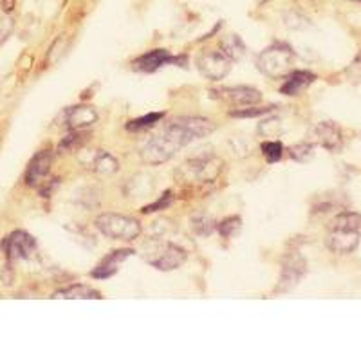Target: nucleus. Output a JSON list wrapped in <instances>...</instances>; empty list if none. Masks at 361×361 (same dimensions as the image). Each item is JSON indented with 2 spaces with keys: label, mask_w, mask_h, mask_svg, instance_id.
<instances>
[{
  "label": "nucleus",
  "mask_w": 361,
  "mask_h": 361,
  "mask_svg": "<svg viewBox=\"0 0 361 361\" xmlns=\"http://www.w3.org/2000/svg\"><path fill=\"white\" fill-rule=\"evenodd\" d=\"M51 298L54 300H94V298H102L96 289L89 288V286H83V283H74V286H69L66 289H60V291L53 293Z\"/></svg>",
  "instance_id": "18"
},
{
  "label": "nucleus",
  "mask_w": 361,
  "mask_h": 361,
  "mask_svg": "<svg viewBox=\"0 0 361 361\" xmlns=\"http://www.w3.org/2000/svg\"><path fill=\"white\" fill-rule=\"evenodd\" d=\"M354 2H361V0H354Z\"/></svg>",
  "instance_id": "33"
},
{
  "label": "nucleus",
  "mask_w": 361,
  "mask_h": 361,
  "mask_svg": "<svg viewBox=\"0 0 361 361\" xmlns=\"http://www.w3.org/2000/svg\"><path fill=\"white\" fill-rule=\"evenodd\" d=\"M266 128L269 130V134H267V135H271L275 130H279V128H280L279 118H271V119H266V121H262V123H260V127H259V132L266 130Z\"/></svg>",
  "instance_id": "31"
},
{
  "label": "nucleus",
  "mask_w": 361,
  "mask_h": 361,
  "mask_svg": "<svg viewBox=\"0 0 361 361\" xmlns=\"http://www.w3.org/2000/svg\"><path fill=\"white\" fill-rule=\"evenodd\" d=\"M2 250L9 260H27L37 253L38 244L33 235L24 230H17L4 238Z\"/></svg>",
  "instance_id": "6"
},
{
  "label": "nucleus",
  "mask_w": 361,
  "mask_h": 361,
  "mask_svg": "<svg viewBox=\"0 0 361 361\" xmlns=\"http://www.w3.org/2000/svg\"><path fill=\"white\" fill-rule=\"evenodd\" d=\"M262 154L267 163H279L283 157V145L280 141H266L262 143Z\"/></svg>",
  "instance_id": "26"
},
{
  "label": "nucleus",
  "mask_w": 361,
  "mask_h": 361,
  "mask_svg": "<svg viewBox=\"0 0 361 361\" xmlns=\"http://www.w3.org/2000/svg\"><path fill=\"white\" fill-rule=\"evenodd\" d=\"M192 230L197 235H201V237H209V235L217 230V224L208 215H195L192 219Z\"/></svg>",
  "instance_id": "23"
},
{
  "label": "nucleus",
  "mask_w": 361,
  "mask_h": 361,
  "mask_svg": "<svg viewBox=\"0 0 361 361\" xmlns=\"http://www.w3.org/2000/svg\"><path fill=\"white\" fill-rule=\"evenodd\" d=\"M275 107H255L250 105V109H235L230 112L231 118H260V116L271 114Z\"/></svg>",
  "instance_id": "27"
},
{
  "label": "nucleus",
  "mask_w": 361,
  "mask_h": 361,
  "mask_svg": "<svg viewBox=\"0 0 361 361\" xmlns=\"http://www.w3.org/2000/svg\"><path fill=\"white\" fill-rule=\"evenodd\" d=\"M314 141L329 152H340L343 147V134L334 121H322L312 128Z\"/></svg>",
  "instance_id": "11"
},
{
  "label": "nucleus",
  "mask_w": 361,
  "mask_h": 361,
  "mask_svg": "<svg viewBox=\"0 0 361 361\" xmlns=\"http://www.w3.org/2000/svg\"><path fill=\"white\" fill-rule=\"evenodd\" d=\"M166 63H173L177 67H186V56H172L166 49H154L141 54L137 60H134V69L141 73H156Z\"/></svg>",
  "instance_id": "9"
},
{
  "label": "nucleus",
  "mask_w": 361,
  "mask_h": 361,
  "mask_svg": "<svg viewBox=\"0 0 361 361\" xmlns=\"http://www.w3.org/2000/svg\"><path fill=\"white\" fill-rule=\"evenodd\" d=\"M222 169V163L214 156L195 157V159L186 161L185 166L180 169L183 176L193 183H208L219 176Z\"/></svg>",
  "instance_id": "8"
},
{
  "label": "nucleus",
  "mask_w": 361,
  "mask_h": 361,
  "mask_svg": "<svg viewBox=\"0 0 361 361\" xmlns=\"http://www.w3.org/2000/svg\"><path fill=\"white\" fill-rule=\"evenodd\" d=\"M98 121V112L89 105H76L66 111V127L69 130H85Z\"/></svg>",
  "instance_id": "15"
},
{
  "label": "nucleus",
  "mask_w": 361,
  "mask_h": 361,
  "mask_svg": "<svg viewBox=\"0 0 361 361\" xmlns=\"http://www.w3.org/2000/svg\"><path fill=\"white\" fill-rule=\"evenodd\" d=\"M231 60L221 51H202L197 56V69L212 82L224 80L231 71Z\"/></svg>",
  "instance_id": "4"
},
{
  "label": "nucleus",
  "mask_w": 361,
  "mask_h": 361,
  "mask_svg": "<svg viewBox=\"0 0 361 361\" xmlns=\"http://www.w3.org/2000/svg\"><path fill=\"white\" fill-rule=\"evenodd\" d=\"M51 164H53V154L49 150H42L29 161V166L25 170L27 186H40L42 180L51 172Z\"/></svg>",
  "instance_id": "14"
},
{
  "label": "nucleus",
  "mask_w": 361,
  "mask_h": 361,
  "mask_svg": "<svg viewBox=\"0 0 361 361\" xmlns=\"http://www.w3.org/2000/svg\"><path fill=\"white\" fill-rule=\"evenodd\" d=\"M325 246L336 255H349L356 251L360 246V231H343V230H329Z\"/></svg>",
  "instance_id": "12"
},
{
  "label": "nucleus",
  "mask_w": 361,
  "mask_h": 361,
  "mask_svg": "<svg viewBox=\"0 0 361 361\" xmlns=\"http://www.w3.org/2000/svg\"><path fill=\"white\" fill-rule=\"evenodd\" d=\"M134 250H116L112 253H109L105 259H102V262L90 271V276L96 280H107L111 276H114L119 271V264L125 262L127 259H130L134 255Z\"/></svg>",
  "instance_id": "13"
},
{
  "label": "nucleus",
  "mask_w": 361,
  "mask_h": 361,
  "mask_svg": "<svg viewBox=\"0 0 361 361\" xmlns=\"http://www.w3.org/2000/svg\"><path fill=\"white\" fill-rule=\"evenodd\" d=\"M85 164L87 169L92 170L94 173H99V176H111L119 170L118 159L107 150H92L85 157Z\"/></svg>",
  "instance_id": "16"
},
{
  "label": "nucleus",
  "mask_w": 361,
  "mask_h": 361,
  "mask_svg": "<svg viewBox=\"0 0 361 361\" xmlns=\"http://www.w3.org/2000/svg\"><path fill=\"white\" fill-rule=\"evenodd\" d=\"M221 53H224L231 62H238L246 56V45L238 35H228L221 40Z\"/></svg>",
  "instance_id": "19"
},
{
  "label": "nucleus",
  "mask_w": 361,
  "mask_h": 361,
  "mask_svg": "<svg viewBox=\"0 0 361 361\" xmlns=\"http://www.w3.org/2000/svg\"><path fill=\"white\" fill-rule=\"evenodd\" d=\"M329 230L343 231H360L361 230V214L357 212H341L331 221Z\"/></svg>",
  "instance_id": "20"
},
{
  "label": "nucleus",
  "mask_w": 361,
  "mask_h": 361,
  "mask_svg": "<svg viewBox=\"0 0 361 361\" xmlns=\"http://www.w3.org/2000/svg\"><path fill=\"white\" fill-rule=\"evenodd\" d=\"M262 2H266V0H262Z\"/></svg>",
  "instance_id": "34"
},
{
  "label": "nucleus",
  "mask_w": 361,
  "mask_h": 361,
  "mask_svg": "<svg viewBox=\"0 0 361 361\" xmlns=\"http://www.w3.org/2000/svg\"><path fill=\"white\" fill-rule=\"evenodd\" d=\"M243 228V219L238 217V215H231V217L224 219L221 224H217V230L219 233L222 235L224 238H231L240 231Z\"/></svg>",
  "instance_id": "24"
},
{
  "label": "nucleus",
  "mask_w": 361,
  "mask_h": 361,
  "mask_svg": "<svg viewBox=\"0 0 361 361\" xmlns=\"http://www.w3.org/2000/svg\"><path fill=\"white\" fill-rule=\"evenodd\" d=\"M295 51L283 42H275L257 56V67L264 76L271 80H279L288 76L295 66Z\"/></svg>",
  "instance_id": "2"
},
{
  "label": "nucleus",
  "mask_w": 361,
  "mask_h": 361,
  "mask_svg": "<svg viewBox=\"0 0 361 361\" xmlns=\"http://www.w3.org/2000/svg\"><path fill=\"white\" fill-rule=\"evenodd\" d=\"M289 156L291 159L298 161V163H307L314 156V145L311 143H298L295 147L289 148Z\"/></svg>",
  "instance_id": "25"
},
{
  "label": "nucleus",
  "mask_w": 361,
  "mask_h": 361,
  "mask_svg": "<svg viewBox=\"0 0 361 361\" xmlns=\"http://www.w3.org/2000/svg\"><path fill=\"white\" fill-rule=\"evenodd\" d=\"M13 27H15V22H13L11 18L9 17L0 18V47H2V45H4V42L11 37Z\"/></svg>",
  "instance_id": "30"
},
{
  "label": "nucleus",
  "mask_w": 361,
  "mask_h": 361,
  "mask_svg": "<svg viewBox=\"0 0 361 361\" xmlns=\"http://www.w3.org/2000/svg\"><path fill=\"white\" fill-rule=\"evenodd\" d=\"M212 94L215 98H221L224 102L231 103L233 107H250V105H257L262 102V94L259 89L250 85H235V87H224V89L214 90Z\"/></svg>",
  "instance_id": "10"
},
{
  "label": "nucleus",
  "mask_w": 361,
  "mask_h": 361,
  "mask_svg": "<svg viewBox=\"0 0 361 361\" xmlns=\"http://www.w3.org/2000/svg\"><path fill=\"white\" fill-rule=\"evenodd\" d=\"M173 202V193L170 192H164L156 202L152 204H148L143 208V214H154V212H161V209H169V206Z\"/></svg>",
  "instance_id": "28"
},
{
  "label": "nucleus",
  "mask_w": 361,
  "mask_h": 361,
  "mask_svg": "<svg viewBox=\"0 0 361 361\" xmlns=\"http://www.w3.org/2000/svg\"><path fill=\"white\" fill-rule=\"evenodd\" d=\"M305 271H307V262L300 253H289L286 255V259L282 260V273H280L279 286H276V293L291 291L300 283V280L304 279Z\"/></svg>",
  "instance_id": "7"
},
{
  "label": "nucleus",
  "mask_w": 361,
  "mask_h": 361,
  "mask_svg": "<svg viewBox=\"0 0 361 361\" xmlns=\"http://www.w3.org/2000/svg\"><path fill=\"white\" fill-rule=\"evenodd\" d=\"M345 74H347V78H349L353 83H361V51L356 54L353 63L347 67Z\"/></svg>",
  "instance_id": "29"
},
{
  "label": "nucleus",
  "mask_w": 361,
  "mask_h": 361,
  "mask_svg": "<svg viewBox=\"0 0 361 361\" xmlns=\"http://www.w3.org/2000/svg\"><path fill=\"white\" fill-rule=\"evenodd\" d=\"M15 2H17V0H0L2 9H4L6 13H11L13 9H15Z\"/></svg>",
  "instance_id": "32"
},
{
  "label": "nucleus",
  "mask_w": 361,
  "mask_h": 361,
  "mask_svg": "<svg viewBox=\"0 0 361 361\" xmlns=\"http://www.w3.org/2000/svg\"><path fill=\"white\" fill-rule=\"evenodd\" d=\"M96 228L102 231L105 237L114 238V240H134L140 237L141 224L134 217L119 214H103L96 219Z\"/></svg>",
  "instance_id": "3"
},
{
  "label": "nucleus",
  "mask_w": 361,
  "mask_h": 361,
  "mask_svg": "<svg viewBox=\"0 0 361 361\" xmlns=\"http://www.w3.org/2000/svg\"><path fill=\"white\" fill-rule=\"evenodd\" d=\"M215 130L214 121L206 118H179L166 125L161 134L154 135L141 150V159L147 164H163L172 159L177 150L192 141L206 137Z\"/></svg>",
  "instance_id": "1"
},
{
  "label": "nucleus",
  "mask_w": 361,
  "mask_h": 361,
  "mask_svg": "<svg viewBox=\"0 0 361 361\" xmlns=\"http://www.w3.org/2000/svg\"><path fill=\"white\" fill-rule=\"evenodd\" d=\"M85 135V130H71V134L66 135L62 143L58 145V152H73L80 148L87 141Z\"/></svg>",
  "instance_id": "22"
},
{
  "label": "nucleus",
  "mask_w": 361,
  "mask_h": 361,
  "mask_svg": "<svg viewBox=\"0 0 361 361\" xmlns=\"http://www.w3.org/2000/svg\"><path fill=\"white\" fill-rule=\"evenodd\" d=\"M164 118V112H150V114H145L137 119H132L127 123L128 132H141L147 130V128H152L154 125H157L161 119Z\"/></svg>",
  "instance_id": "21"
},
{
  "label": "nucleus",
  "mask_w": 361,
  "mask_h": 361,
  "mask_svg": "<svg viewBox=\"0 0 361 361\" xmlns=\"http://www.w3.org/2000/svg\"><path fill=\"white\" fill-rule=\"evenodd\" d=\"M186 260V251L183 247L176 246L172 243L156 244L150 255L147 257V262L152 264L159 271H173L180 267Z\"/></svg>",
  "instance_id": "5"
},
{
  "label": "nucleus",
  "mask_w": 361,
  "mask_h": 361,
  "mask_svg": "<svg viewBox=\"0 0 361 361\" xmlns=\"http://www.w3.org/2000/svg\"><path fill=\"white\" fill-rule=\"evenodd\" d=\"M316 80V74L311 71H293L288 74V80L280 87V92L286 96H298L302 90L307 89Z\"/></svg>",
  "instance_id": "17"
}]
</instances>
